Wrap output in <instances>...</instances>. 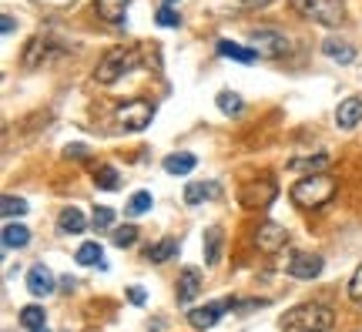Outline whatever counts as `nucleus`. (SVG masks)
Listing matches in <instances>:
<instances>
[{
    "instance_id": "nucleus-1",
    "label": "nucleus",
    "mask_w": 362,
    "mask_h": 332,
    "mask_svg": "<svg viewBox=\"0 0 362 332\" xmlns=\"http://www.w3.org/2000/svg\"><path fill=\"white\" fill-rule=\"evenodd\" d=\"M336 322V312L325 302H302L282 316V332H329Z\"/></svg>"
},
{
    "instance_id": "nucleus-2",
    "label": "nucleus",
    "mask_w": 362,
    "mask_h": 332,
    "mask_svg": "<svg viewBox=\"0 0 362 332\" xmlns=\"http://www.w3.org/2000/svg\"><path fill=\"white\" fill-rule=\"evenodd\" d=\"M339 185L332 175H305V178H298L292 188H288V198L298 205V208H322L336 198Z\"/></svg>"
},
{
    "instance_id": "nucleus-3",
    "label": "nucleus",
    "mask_w": 362,
    "mask_h": 332,
    "mask_svg": "<svg viewBox=\"0 0 362 332\" xmlns=\"http://www.w3.org/2000/svg\"><path fill=\"white\" fill-rule=\"evenodd\" d=\"M138 61H141V51H138V47H115V51H107L101 61H98L94 81H98V84H115V81H121L128 71H134Z\"/></svg>"
},
{
    "instance_id": "nucleus-4",
    "label": "nucleus",
    "mask_w": 362,
    "mask_h": 332,
    "mask_svg": "<svg viewBox=\"0 0 362 332\" xmlns=\"http://www.w3.org/2000/svg\"><path fill=\"white\" fill-rule=\"evenodd\" d=\"M292 11L305 21H315L322 27H339L346 21V0H288Z\"/></svg>"
},
{
    "instance_id": "nucleus-5",
    "label": "nucleus",
    "mask_w": 362,
    "mask_h": 332,
    "mask_svg": "<svg viewBox=\"0 0 362 332\" xmlns=\"http://www.w3.org/2000/svg\"><path fill=\"white\" fill-rule=\"evenodd\" d=\"M151 118H155V104L148 101V98H131V101L117 104V111H115L117 128H124V131H144L151 125Z\"/></svg>"
},
{
    "instance_id": "nucleus-6",
    "label": "nucleus",
    "mask_w": 362,
    "mask_h": 332,
    "mask_svg": "<svg viewBox=\"0 0 362 332\" xmlns=\"http://www.w3.org/2000/svg\"><path fill=\"white\" fill-rule=\"evenodd\" d=\"M64 54V44H57V40L51 38H30L27 40L24 54H21V64L27 67V71H40V67H47L51 61H57Z\"/></svg>"
},
{
    "instance_id": "nucleus-7",
    "label": "nucleus",
    "mask_w": 362,
    "mask_h": 332,
    "mask_svg": "<svg viewBox=\"0 0 362 332\" xmlns=\"http://www.w3.org/2000/svg\"><path fill=\"white\" fill-rule=\"evenodd\" d=\"M252 51L259 54V57H269V61H275V57H285L288 54V38H285L282 30H272V27H259V30H252Z\"/></svg>"
},
{
    "instance_id": "nucleus-8",
    "label": "nucleus",
    "mask_w": 362,
    "mask_h": 332,
    "mask_svg": "<svg viewBox=\"0 0 362 332\" xmlns=\"http://www.w3.org/2000/svg\"><path fill=\"white\" fill-rule=\"evenodd\" d=\"M235 306H238V299H218V302L194 306V309H188V326L198 329V332H205V329H211L221 316H225V309H235Z\"/></svg>"
},
{
    "instance_id": "nucleus-9",
    "label": "nucleus",
    "mask_w": 362,
    "mask_h": 332,
    "mask_svg": "<svg viewBox=\"0 0 362 332\" xmlns=\"http://www.w3.org/2000/svg\"><path fill=\"white\" fill-rule=\"evenodd\" d=\"M255 245H259V252H265V256H279L285 245H288V231L279 222H262L259 229H255Z\"/></svg>"
},
{
    "instance_id": "nucleus-10",
    "label": "nucleus",
    "mask_w": 362,
    "mask_h": 332,
    "mask_svg": "<svg viewBox=\"0 0 362 332\" xmlns=\"http://www.w3.org/2000/svg\"><path fill=\"white\" fill-rule=\"evenodd\" d=\"M288 275L292 279H315V275H322L325 268V258L322 256H309V252H296V256L288 258Z\"/></svg>"
},
{
    "instance_id": "nucleus-11",
    "label": "nucleus",
    "mask_w": 362,
    "mask_h": 332,
    "mask_svg": "<svg viewBox=\"0 0 362 332\" xmlns=\"http://www.w3.org/2000/svg\"><path fill=\"white\" fill-rule=\"evenodd\" d=\"M27 289H30V295H37V299H47L57 289V279H54V272L44 262H37V265H30V272H27Z\"/></svg>"
},
{
    "instance_id": "nucleus-12",
    "label": "nucleus",
    "mask_w": 362,
    "mask_h": 332,
    "mask_svg": "<svg viewBox=\"0 0 362 332\" xmlns=\"http://www.w3.org/2000/svg\"><path fill=\"white\" fill-rule=\"evenodd\" d=\"M275 192H279V188H275V181L265 178V181H262V188H259V181H252V185H245L238 198H242V205H245V208H265V205H272Z\"/></svg>"
},
{
    "instance_id": "nucleus-13",
    "label": "nucleus",
    "mask_w": 362,
    "mask_h": 332,
    "mask_svg": "<svg viewBox=\"0 0 362 332\" xmlns=\"http://www.w3.org/2000/svg\"><path fill=\"white\" fill-rule=\"evenodd\" d=\"M84 229H88V218H84L81 208H74V205L61 208V215H57V231L61 235H81Z\"/></svg>"
},
{
    "instance_id": "nucleus-14",
    "label": "nucleus",
    "mask_w": 362,
    "mask_h": 332,
    "mask_svg": "<svg viewBox=\"0 0 362 332\" xmlns=\"http://www.w3.org/2000/svg\"><path fill=\"white\" fill-rule=\"evenodd\" d=\"M362 121V98H346L336 108V125L342 131H352Z\"/></svg>"
},
{
    "instance_id": "nucleus-15",
    "label": "nucleus",
    "mask_w": 362,
    "mask_h": 332,
    "mask_svg": "<svg viewBox=\"0 0 362 332\" xmlns=\"http://www.w3.org/2000/svg\"><path fill=\"white\" fill-rule=\"evenodd\" d=\"M131 0H94V11L101 21L107 24H124V13H128Z\"/></svg>"
},
{
    "instance_id": "nucleus-16",
    "label": "nucleus",
    "mask_w": 362,
    "mask_h": 332,
    "mask_svg": "<svg viewBox=\"0 0 362 332\" xmlns=\"http://www.w3.org/2000/svg\"><path fill=\"white\" fill-rule=\"evenodd\" d=\"M322 54L329 61H339V64H352L356 61V47H352L349 40H339V38L322 40Z\"/></svg>"
},
{
    "instance_id": "nucleus-17",
    "label": "nucleus",
    "mask_w": 362,
    "mask_h": 332,
    "mask_svg": "<svg viewBox=\"0 0 362 332\" xmlns=\"http://www.w3.org/2000/svg\"><path fill=\"white\" fill-rule=\"evenodd\" d=\"M202 292V272L198 268H185L178 279V302H192Z\"/></svg>"
},
{
    "instance_id": "nucleus-18",
    "label": "nucleus",
    "mask_w": 362,
    "mask_h": 332,
    "mask_svg": "<svg viewBox=\"0 0 362 332\" xmlns=\"http://www.w3.org/2000/svg\"><path fill=\"white\" fill-rule=\"evenodd\" d=\"M215 47H218L221 57H232V61H238V64H255V61H259V54L252 51V47H242V44H235V40L221 38Z\"/></svg>"
},
{
    "instance_id": "nucleus-19",
    "label": "nucleus",
    "mask_w": 362,
    "mask_h": 332,
    "mask_svg": "<svg viewBox=\"0 0 362 332\" xmlns=\"http://www.w3.org/2000/svg\"><path fill=\"white\" fill-rule=\"evenodd\" d=\"M178 252H181V245H178V239H161V242H155V245H148V262H155V265H161V262H168V258H178Z\"/></svg>"
},
{
    "instance_id": "nucleus-20",
    "label": "nucleus",
    "mask_w": 362,
    "mask_h": 332,
    "mask_svg": "<svg viewBox=\"0 0 362 332\" xmlns=\"http://www.w3.org/2000/svg\"><path fill=\"white\" fill-rule=\"evenodd\" d=\"M30 245V229L21 222H7L4 225V248H27Z\"/></svg>"
},
{
    "instance_id": "nucleus-21",
    "label": "nucleus",
    "mask_w": 362,
    "mask_h": 332,
    "mask_svg": "<svg viewBox=\"0 0 362 332\" xmlns=\"http://www.w3.org/2000/svg\"><path fill=\"white\" fill-rule=\"evenodd\" d=\"M202 252H205V262L208 265H215L221 258V229H205V239H202Z\"/></svg>"
},
{
    "instance_id": "nucleus-22",
    "label": "nucleus",
    "mask_w": 362,
    "mask_h": 332,
    "mask_svg": "<svg viewBox=\"0 0 362 332\" xmlns=\"http://www.w3.org/2000/svg\"><path fill=\"white\" fill-rule=\"evenodd\" d=\"M161 165H165L168 175H192L194 165H198V158H194V154H168Z\"/></svg>"
},
{
    "instance_id": "nucleus-23",
    "label": "nucleus",
    "mask_w": 362,
    "mask_h": 332,
    "mask_svg": "<svg viewBox=\"0 0 362 332\" xmlns=\"http://www.w3.org/2000/svg\"><path fill=\"white\" fill-rule=\"evenodd\" d=\"M218 111L228 118H238L242 111H245V101H242V94H235V91H218Z\"/></svg>"
},
{
    "instance_id": "nucleus-24",
    "label": "nucleus",
    "mask_w": 362,
    "mask_h": 332,
    "mask_svg": "<svg viewBox=\"0 0 362 332\" xmlns=\"http://www.w3.org/2000/svg\"><path fill=\"white\" fill-rule=\"evenodd\" d=\"M218 195V185H205V181H192L185 188V205H202L205 198H215Z\"/></svg>"
},
{
    "instance_id": "nucleus-25",
    "label": "nucleus",
    "mask_w": 362,
    "mask_h": 332,
    "mask_svg": "<svg viewBox=\"0 0 362 332\" xmlns=\"http://www.w3.org/2000/svg\"><path fill=\"white\" fill-rule=\"evenodd\" d=\"M94 185L101 188V192H117L121 188V175H117L115 165H101L94 171Z\"/></svg>"
},
{
    "instance_id": "nucleus-26",
    "label": "nucleus",
    "mask_w": 362,
    "mask_h": 332,
    "mask_svg": "<svg viewBox=\"0 0 362 332\" xmlns=\"http://www.w3.org/2000/svg\"><path fill=\"white\" fill-rule=\"evenodd\" d=\"M74 258H78V265H101L104 268V262H101V258H104L101 242H84L78 248V256H74Z\"/></svg>"
},
{
    "instance_id": "nucleus-27",
    "label": "nucleus",
    "mask_w": 362,
    "mask_h": 332,
    "mask_svg": "<svg viewBox=\"0 0 362 332\" xmlns=\"http://www.w3.org/2000/svg\"><path fill=\"white\" fill-rule=\"evenodd\" d=\"M21 326H24L27 332L44 329V309L40 306H24L21 309Z\"/></svg>"
},
{
    "instance_id": "nucleus-28",
    "label": "nucleus",
    "mask_w": 362,
    "mask_h": 332,
    "mask_svg": "<svg viewBox=\"0 0 362 332\" xmlns=\"http://www.w3.org/2000/svg\"><path fill=\"white\" fill-rule=\"evenodd\" d=\"M329 161H332L329 154H312V158H296L292 168H305L309 175H322L325 168H329Z\"/></svg>"
},
{
    "instance_id": "nucleus-29",
    "label": "nucleus",
    "mask_w": 362,
    "mask_h": 332,
    "mask_svg": "<svg viewBox=\"0 0 362 332\" xmlns=\"http://www.w3.org/2000/svg\"><path fill=\"white\" fill-rule=\"evenodd\" d=\"M151 205H155L151 192H134L128 198V215H144V212H151Z\"/></svg>"
},
{
    "instance_id": "nucleus-30",
    "label": "nucleus",
    "mask_w": 362,
    "mask_h": 332,
    "mask_svg": "<svg viewBox=\"0 0 362 332\" xmlns=\"http://www.w3.org/2000/svg\"><path fill=\"white\" fill-rule=\"evenodd\" d=\"M27 208H30V205H27L24 198H13V195H4V205H0V212H4V218H7V222H11L13 215H17V218L27 215Z\"/></svg>"
},
{
    "instance_id": "nucleus-31",
    "label": "nucleus",
    "mask_w": 362,
    "mask_h": 332,
    "mask_svg": "<svg viewBox=\"0 0 362 332\" xmlns=\"http://www.w3.org/2000/svg\"><path fill=\"white\" fill-rule=\"evenodd\" d=\"M111 239H115L117 248H131V245L138 242V229H134V225H121V229H115Z\"/></svg>"
},
{
    "instance_id": "nucleus-32",
    "label": "nucleus",
    "mask_w": 362,
    "mask_h": 332,
    "mask_svg": "<svg viewBox=\"0 0 362 332\" xmlns=\"http://www.w3.org/2000/svg\"><path fill=\"white\" fill-rule=\"evenodd\" d=\"M90 222H94V229H111L115 225V212L111 208H94V215H90Z\"/></svg>"
},
{
    "instance_id": "nucleus-33",
    "label": "nucleus",
    "mask_w": 362,
    "mask_h": 332,
    "mask_svg": "<svg viewBox=\"0 0 362 332\" xmlns=\"http://www.w3.org/2000/svg\"><path fill=\"white\" fill-rule=\"evenodd\" d=\"M349 299L356 306H362V265L352 272V279H349Z\"/></svg>"
},
{
    "instance_id": "nucleus-34",
    "label": "nucleus",
    "mask_w": 362,
    "mask_h": 332,
    "mask_svg": "<svg viewBox=\"0 0 362 332\" xmlns=\"http://www.w3.org/2000/svg\"><path fill=\"white\" fill-rule=\"evenodd\" d=\"M155 17H158V24H161V27H178V24H181V17H178L175 11H171V7H165V4L158 7Z\"/></svg>"
},
{
    "instance_id": "nucleus-35",
    "label": "nucleus",
    "mask_w": 362,
    "mask_h": 332,
    "mask_svg": "<svg viewBox=\"0 0 362 332\" xmlns=\"http://www.w3.org/2000/svg\"><path fill=\"white\" fill-rule=\"evenodd\" d=\"M128 299L134 302V306H144V289H138V285H131V289H128Z\"/></svg>"
},
{
    "instance_id": "nucleus-36",
    "label": "nucleus",
    "mask_w": 362,
    "mask_h": 332,
    "mask_svg": "<svg viewBox=\"0 0 362 332\" xmlns=\"http://www.w3.org/2000/svg\"><path fill=\"white\" fill-rule=\"evenodd\" d=\"M0 30H4V34H11V30H13V17H11V13H4V21H0Z\"/></svg>"
},
{
    "instance_id": "nucleus-37",
    "label": "nucleus",
    "mask_w": 362,
    "mask_h": 332,
    "mask_svg": "<svg viewBox=\"0 0 362 332\" xmlns=\"http://www.w3.org/2000/svg\"><path fill=\"white\" fill-rule=\"evenodd\" d=\"M67 154H74V158H84V144H67Z\"/></svg>"
},
{
    "instance_id": "nucleus-38",
    "label": "nucleus",
    "mask_w": 362,
    "mask_h": 332,
    "mask_svg": "<svg viewBox=\"0 0 362 332\" xmlns=\"http://www.w3.org/2000/svg\"><path fill=\"white\" fill-rule=\"evenodd\" d=\"M242 4H245V7H269L272 0H242Z\"/></svg>"
},
{
    "instance_id": "nucleus-39",
    "label": "nucleus",
    "mask_w": 362,
    "mask_h": 332,
    "mask_svg": "<svg viewBox=\"0 0 362 332\" xmlns=\"http://www.w3.org/2000/svg\"><path fill=\"white\" fill-rule=\"evenodd\" d=\"M61 285H64L67 292H71V289H74V285H78V279H71V275H64V279H61Z\"/></svg>"
},
{
    "instance_id": "nucleus-40",
    "label": "nucleus",
    "mask_w": 362,
    "mask_h": 332,
    "mask_svg": "<svg viewBox=\"0 0 362 332\" xmlns=\"http://www.w3.org/2000/svg\"><path fill=\"white\" fill-rule=\"evenodd\" d=\"M171 4H178V0H165V7H171Z\"/></svg>"
},
{
    "instance_id": "nucleus-41",
    "label": "nucleus",
    "mask_w": 362,
    "mask_h": 332,
    "mask_svg": "<svg viewBox=\"0 0 362 332\" xmlns=\"http://www.w3.org/2000/svg\"><path fill=\"white\" fill-rule=\"evenodd\" d=\"M37 332H51V329H47V326H44V329H37Z\"/></svg>"
}]
</instances>
